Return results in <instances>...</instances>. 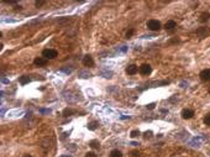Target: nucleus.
<instances>
[{
    "instance_id": "1",
    "label": "nucleus",
    "mask_w": 210,
    "mask_h": 157,
    "mask_svg": "<svg viewBox=\"0 0 210 157\" xmlns=\"http://www.w3.org/2000/svg\"><path fill=\"white\" fill-rule=\"evenodd\" d=\"M57 55H58V52L56 50H52V48H46V50H43V52H42V57H45L46 60H53L57 57Z\"/></svg>"
},
{
    "instance_id": "2",
    "label": "nucleus",
    "mask_w": 210,
    "mask_h": 157,
    "mask_svg": "<svg viewBox=\"0 0 210 157\" xmlns=\"http://www.w3.org/2000/svg\"><path fill=\"white\" fill-rule=\"evenodd\" d=\"M147 27L151 31H158L161 29V22L157 21V20H150V21L147 22Z\"/></svg>"
},
{
    "instance_id": "3",
    "label": "nucleus",
    "mask_w": 210,
    "mask_h": 157,
    "mask_svg": "<svg viewBox=\"0 0 210 157\" xmlns=\"http://www.w3.org/2000/svg\"><path fill=\"white\" fill-rule=\"evenodd\" d=\"M139 69H140V73H141V74H144V76L150 74V73L152 72V68H151V66H150V64H146V63L141 66V67L139 68Z\"/></svg>"
},
{
    "instance_id": "4",
    "label": "nucleus",
    "mask_w": 210,
    "mask_h": 157,
    "mask_svg": "<svg viewBox=\"0 0 210 157\" xmlns=\"http://www.w3.org/2000/svg\"><path fill=\"white\" fill-rule=\"evenodd\" d=\"M199 77H200V79L203 82H209L210 81V69H203L200 72V74H199Z\"/></svg>"
},
{
    "instance_id": "5",
    "label": "nucleus",
    "mask_w": 210,
    "mask_h": 157,
    "mask_svg": "<svg viewBox=\"0 0 210 157\" xmlns=\"http://www.w3.org/2000/svg\"><path fill=\"white\" fill-rule=\"evenodd\" d=\"M83 66H84V67H93V66H94L93 57L89 56V55H87V56L83 58Z\"/></svg>"
},
{
    "instance_id": "6",
    "label": "nucleus",
    "mask_w": 210,
    "mask_h": 157,
    "mask_svg": "<svg viewBox=\"0 0 210 157\" xmlns=\"http://www.w3.org/2000/svg\"><path fill=\"white\" fill-rule=\"evenodd\" d=\"M47 62H48V60H46L45 57H36L35 61H34V63L36 66H38V67H43L47 64Z\"/></svg>"
},
{
    "instance_id": "7",
    "label": "nucleus",
    "mask_w": 210,
    "mask_h": 157,
    "mask_svg": "<svg viewBox=\"0 0 210 157\" xmlns=\"http://www.w3.org/2000/svg\"><path fill=\"white\" fill-rule=\"evenodd\" d=\"M194 116V111L190 109H183L182 110V118L183 119H192Z\"/></svg>"
},
{
    "instance_id": "8",
    "label": "nucleus",
    "mask_w": 210,
    "mask_h": 157,
    "mask_svg": "<svg viewBox=\"0 0 210 157\" xmlns=\"http://www.w3.org/2000/svg\"><path fill=\"white\" fill-rule=\"evenodd\" d=\"M126 73L130 74V76L136 74V73H137V66L136 64H130L127 68H126Z\"/></svg>"
},
{
    "instance_id": "9",
    "label": "nucleus",
    "mask_w": 210,
    "mask_h": 157,
    "mask_svg": "<svg viewBox=\"0 0 210 157\" xmlns=\"http://www.w3.org/2000/svg\"><path fill=\"white\" fill-rule=\"evenodd\" d=\"M177 26V24H176V21H173V20H169V21H167L166 22V25H164V27L167 29V30H173Z\"/></svg>"
},
{
    "instance_id": "10",
    "label": "nucleus",
    "mask_w": 210,
    "mask_h": 157,
    "mask_svg": "<svg viewBox=\"0 0 210 157\" xmlns=\"http://www.w3.org/2000/svg\"><path fill=\"white\" fill-rule=\"evenodd\" d=\"M110 157H123V153H121V151H119V150H113L111 152H110Z\"/></svg>"
},
{
    "instance_id": "11",
    "label": "nucleus",
    "mask_w": 210,
    "mask_h": 157,
    "mask_svg": "<svg viewBox=\"0 0 210 157\" xmlns=\"http://www.w3.org/2000/svg\"><path fill=\"white\" fill-rule=\"evenodd\" d=\"M98 126H99V123H98V121H92V123H89V124H88L89 130H95Z\"/></svg>"
},
{
    "instance_id": "12",
    "label": "nucleus",
    "mask_w": 210,
    "mask_h": 157,
    "mask_svg": "<svg viewBox=\"0 0 210 157\" xmlns=\"http://www.w3.org/2000/svg\"><path fill=\"white\" fill-rule=\"evenodd\" d=\"M29 82H30V78L26 77V76L20 78V83H21V84H26V83H29Z\"/></svg>"
},
{
    "instance_id": "13",
    "label": "nucleus",
    "mask_w": 210,
    "mask_h": 157,
    "mask_svg": "<svg viewBox=\"0 0 210 157\" xmlns=\"http://www.w3.org/2000/svg\"><path fill=\"white\" fill-rule=\"evenodd\" d=\"M204 124H205L206 126H210V114H206L205 116H204Z\"/></svg>"
},
{
    "instance_id": "14",
    "label": "nucleus",
    "mask_w": 210,
    "mask_h": 157,
    "mask_svg": "<svg viewBox=\"0 0 210 157\" xmlns=\"http://www.w3.org/2000/svg\"><path fill=\"white\" fill-rule=\"evenodd\" d=\"M209 18H210V15H209V14H203L202 16H200V21H202V22L206 21V20H208Z\"/></svg>"
},
{
    "instance_id": "15",
    "label": "nucleus",
    "mask_w": 210,
    "mask_h": 157,
    "mask_svg": "<svg viewBox=\"0 0 210 157\" xmlns=\"http://www.w3.org/2000/svg\"><path fill=\"white\" fill-rule=\"evenodd\" d=\"M90 146H92V147H94V149H99V142H98V141H92Z\"/></svg>"
},
{
    "instance_id": "16",
    "label": "nucleus",
    "mask_w": 210,
    "mask_h": 157,
    "mask_svg": "<svg viewBox=\"0 0 210 157\" xmlns=\"http://www.w3.org/2000/svg\"><path fill=\"white\" fill-rule=\"evenodd\" d=\"M140 135V132H139V130H134L132 132H131V137H137V136Z\"/></svg>"
},
{
    "instance_id": "17",
    "label": "nucleus",
    "mask_w": 210,
    "mask_h": 157,
    "mask_svg": "<svg viewBox=\"0 0 210 157\" xmlns=\"http://www.w3.org/2000/svg\"><path fill=\"white\" fill-rule=\"evenodd\" d=\"M74 111L73 110H71V109H66L64 111H63V114H64V116H67V115H71V114H73Z\"/></svg>"
},
{
    "instance_id": "18",
    "label": "nucleus",
    "mask_w": 210,
    "mask_h": 157,
    "mask_svg": "<svg viewBox=\"0 0 210 157\" xmlns=\"http://www.w3.org/2000/svg\"><path fill=\"white\" fill-rule=\"evenodd\" d=\"M132 34H134V30H132V29L129 30L127 32H126V37H127V39H129V37H131V35H132Z\"/></svg>"
},
{
    "instance_id": "19",
    "label": "nucleus",
    "mask_w": 210,
    "mask_h": 157,
    "mask_svg": "<svg viewBox=\"0 0 210 157\" xmlns=\"http://www.w3.org/2000/svg\"><path fill=\"white\" fill-rule=\"evenodd\" d=\"M85 157H97V156H95V153H94V152H88L85 155Z\"/></svg>"
},
{
    "instance_id": "20",
    "label": "nucleus",
    "mask_w": 210,
    "mask_h": 157,
    "mask_svg": "<svg viewBox=\"0 0 210 157\" xmlns=\"http://www.w3.org/2000/svg\"><path fill=\"white\" fill-rule=\"evenodd\" d=\"M45 1H36V6H41V5H43Z\"/></svg>"
},
{
    "instance_id": "21",
    "label": "nucleus",
    "mask_w": 210,
    "mask_h": 157,
    "mask_svg": "<svg viewBox=\"0 0 210 157\" xmlns=\"http://www.w3.org/2000/svg\"><path fill=\"white\" fill-rule=\"evenodd\" d=\"M147 108H148L150 110H151V109H153V108H155V104H153V103H152V104H148V105H147Z\"/></svg>"
},
{
    "instance_id": "22",
    "label": "nucleus",
    "mask_w": 210,
    "mask_h": 157,
    "mask_svg": "<svg viewBox=\"0 0 210 157\" xmlns=\"http://www.w3.org/2000/svg\"><path fill=\"white\" fill-rule=\"evenodd\" d=\"M22 157H31L30 155H25V156H22Z\"/></svg>"
},
{
    "instance_id": "23",
    "label": "nucleus",
    "mask_w": 210,
    "mask_h": 157,
    "mask_svg": "<svg viewBox=\"0 0 210 157\" xmlns=\"http://www.w3.org/2000/svg\"><path fill=\"white\" fill-rule=\"evenodd\" d=\"M209 93H210V88H209Z\"/></svg>"
}]
</instances>
